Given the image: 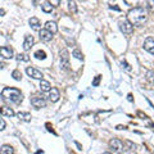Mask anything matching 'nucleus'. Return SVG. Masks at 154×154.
<instances>
[{
  "instance_id": "obj_30",
  "label": "nucleus",
  "mask_w": 154,
  "mask_h": 154,
  "mask_svg": "<svg viewBox=\"0 0 154 154\" xmlns=\"http://www.w3.org/2000/svg\"><path fill=\"white\" fill-rule=\"evenodd\" d=\"M122 64H125V68H126L127 71H131V68H130V66L126 63V62H122Z\"/></svg>"
},
{
  "instance_id": "obj_26",
  "label": "nucleus",
  "mask_w": 154,
  "mask_h": 154,
  "mask_svg": "<svg viewBox=\"0 0 154 154\" xmlns=\"http://www.w3.org/2000/svg\"><path fill=\"white\" fill-rule=\"evenodd\" d=\"M48 3H50L53 7H58L60 4V0H48Z\"/></svg>"
},
{
  "instance_id": "obj_28",
  "label": "nucleus",
  "mask_w": 154,
  "mask_h": 154,
  "mask_svg": "<svg viewBox=\"0 0 154 154\" xmlns=\"http://www.w3.org/2000/svg\"><path fill=\"white\" fill-rule=\"evenodd\" d=\"M99 82H100V76H96V77H95V80L93 81V86H98Z\"/></svg>"
},
{
  "instance_id": "obj_34",
  "label": "nucleus",
  "mask_w": 154,
  "mask_h": 154,
  "mask_svg": "<svg viewBox=\"0 0 154 154\" xmlns=\"http://www.w3.org/2000/svg\"><path fill=\"white\" fill-rule=\"evenodd\" d=\"M103 154H112V153H103Z\"/></svg>"
},
{
  "instance_id": "obj_4",
  "label": "nucleus",
  "mask_w": 154,
  "mask_h": 154,
  "mask_svg": "<svg viewBox=\"0 0 154 154\" xmlns=\"http://www.w3.org/2000/svg\"><path fill=\"white\" fill-rule=\"evenodd\" d=\"M60 66L64 71L69 69V54L66 49H63L60 51Z\"/></svg>"
},
{
  "instance_id": "obj_7",
  "label": "nucleus",
  "mask_w": 154,
  "mask_h": 154,
  "mask_svg": "<svg viewBox=\"0 0 154 154\" xmlns=\"http://www.w3.org/2000/svg\"><path fill=\"white\" fill-rule=\"evenodd\" d=\"M144 49L148 53H150L152 55H154V38L153 37H146L144 41Z\"/></svg>"
},
{
  "instance_id": "obj_22",
  "label": "nucleus",
  "mask_w": 154,
  "mask_h": 154,
  "mask_svg": "<svg viewBox=\"0 0 154 154\" xmlns=\"http://www.w3.org/2000/svg\"><path fill=\"white\" fill-rule=\"evenodd\" d=\"M72 55H73L76 59H79V60H82V59H84V55L81 54V51H80L79 49H75L73 51H72Z\"/></svg>"
},
{
  "instance_id": "obj_15",
  "label": "nucleus",
  "mask_w": 154,
  "mask_h": 154,
  "mask_svg": "<svg viewBox=\"0 0 154 154\" xmlns=\"http://www.w3.org/2000/svg\"><path fill=\"white\" fill-rule=\"evenodd\" d=\"M0 114L7 116V117H13V116H16L14 110L12 108H9V107H2L0 108Z\"/></svg>"
},
{
  "instance_id": "obj_29",
  "label": "nucleus",
  "mask_w": 154,
  "mask_h": 154,
  "mask_svg": "<svg viewBox=\"0 0 154 154\" xmlns=\"http://www.w3.org/2000/svg\"><path fill=\"white\" fill-rule=\"evenodd\" d=\"M4 128H5V121H4L3 118H0V131Z\"/></svg>"
},
{
  "instance_id": "obj_1",
  "label": "nucleus",
  "mask_w": 154,
  "mask_h": 154,
  "mask_svg": "<svg viewBox=\"0 0 154 154\" xmlns=\"http://www.w3.org/2000/svg\"><path fill=\"white\" fill-rule=\"evenodd\" d=\"M127 19L132 23V26H143L148 19V13L141 7H135L130 9L127 14Z\"/></svg>"
},
{
  "instance_id": "obj_14",
  "label": "nucleus",
  "mask_w": 154,
  "mask_h": 154,
  "mask_svg": "<svg viewBox=\"0 0 154 154\" xmlns=\"http://www.w3.org/2000/svg\"><path fill=\"white\" fill-rule=\"evenodd\" d=\"M33 42H35V40H33V37L32 36H26V38H25V42H23V49H25L26 51L27 50H30L31 48H32V45H33Z\"/></svg>"
},
{
  "instance_id": "obj_3",
  "label": "nucleus",
  "mask_w": 154,
  "mask_h": 154,
  "mask_svg": "<svg viewBox=\"0 0 154 154\" xmlns=\"http://www.w3.org/2000/svg\"><path fill=\"white\" fill-rule=\"evenodd\" d=\"M119 30H121L125 35H131L134 31V26L128 19H123V21H119Z\"/></svg>"
},
{
  "instance_id": "obj_16",
  "label": "nucleus",
  "mask_w": 154,
  "mask_h": 154,
  "mask_svg": "<svg viewBox=\"0 0 154 154\" xmlns=\"http://www.w3.org/2000/svg\"><path fill=\"white\" fill-rule=\"evenodd\" d=\"M40 90L42 91V93H49V91L51 90L50 82H48V81H45V80H41L40 81Z\"/></svg>"
},
{
  "instance_id": "obj_5",
  "label": "nucleus",
  "mask_w": 154,
  "mask_h": 154,
  "mask_svg": "<svg viewBox=\"0 0 154 154\" xmlns=\"http://www.w3.org/2000/svg\"><path fill=\"white\" fill-rule=\"evenodd\" d=\"M26 73L30 76V77H32V79H35V80H42V73L38 69H36L35 67H28V68L26 69Z\"/></svg>"
},
{
  "instance_id": "obj_21",
  "label": "nucleus",
  "mask_w": 154,
  "mask_h": 154,
  "mask_svg": "<svg viewBox=\"0 0 154 154\" xmlns=\"http://www.w3.org/2000/svg\"><path fill=\"white\" fill-rule=\"evenodd\" d=\"M68 8L72 13H77V7H76L75 0H68Z\"/></svg>"
},
{
  "instance_id": "obj_10",
  "label": "nucleus",
  "mask_w": 154,
  "mask_h": 154,
  "mask_svg": "<svg viewBox=\"0 0 154 154\" xmlns=\"http://www.w3.org/2000/svg\"><path fill=\"white\" fill-rule=\"evenodd\" d=\"M38 36H40V40L41 41L48 42V41H50L51 38H53V33L49 32L48 30H45V28H42V30L38 31Z\"/></svg>"
},
{
  "instance_id": "obj_23",
  "label": "nucleus",
  "mask_w": 154,
  "mask_h": 154,
  "mask_svg": "<svg viewBox=\"0 0 154 154\" xmlns=\"http://www.w3.org/2000/svg\"><path fill=\"white\" fill-rule=\"evenodd\" d=\"M12 77H13L14 80H17V81H21V79H22V73H21V72H19L18 69H16V71H13Z\"/></svg>"
},
{
  "instance_id": "obj_18",
  "label": "nucleus",
  "mask_w": 154,
  "mask_h": 154,
  "mask_svg": "<svg viewBox=\"0 0 154 154\" xmlns=\"http://www.w3.org/2000/svg\"><path fill=\"white\" fill-rule=\"evenodd\" d=\"M41 9H42V12H45V13H51V11L54 9V7H53L50 3L45 2V3L41 4Z\"/></svg>"
},
{
  "instance_id": "obj_31",
  "label": "nucleus",
  "mask_w": 154,
  "mask_h": 154,
  "mask_svg": "<svg viewBox=\"0 0 154 154\" xmlns=\"http://www.w3.org/2000/svg\"><path fill=\"white\" fill-rule=\"evenodd\" d=\"M4 14H5V11H4V9H0V16H4Z\"/></svg>"
},
{
  "instance_id": "obj_33",
  "label": "nucleus",
  "mask_w": 154,
  "mask_h": 154,
  "mask_svg": "<svg viewBox=\"0 0 154 154\" xmlns=\"http://www.w3.org/2000/svg\"><path fill=\"white\" fill-rule=\"evenodd\" d=\"M127 99L130 100V102H132V95H131V94H130V95L127 96Z\"/></svg>"
},
{
  "instance_id": "obj_19",
  "label": "nucleus",
  "mask_w": 154,
  "mask_h": 154,
  "mask_svg": "<svg viewBox=\"0 0 154 154\" xmlns=\"http://www.w3.org/2000/svg\"><path fill=\"white\" fill-rule=\"evenodd\" d=\"M14 150L11 145H3L0 148V154H13Z\"/></svg>"
},
{
  "instance_id": "obj_12",
  "label": "nucleus",
  "mask_w": 154,
  "mask_h": 154,
  "mask_svg": "<svg viewBox=\"0 0 154 154\" xmlns=\"http://www.w3.org/2000/svg\"><path fill=\"white\" fill-rule=\"evenodd\" d=\"M45 30H48L49 32H51L53 35H54V33L58 32V26H57V23L54 21H48L45 23Z\"/></svg>"
},
{
  "instance_id": "obj_2",
  "label": "nucleus",
  "mask_w": 154,
  "mask_h": 154,
  "mask_svg": "<svg viewBox=\"0 0 154 154\" xmlns=\"http://www.w3.org/2000/svg\"><path fill=\"white\" fill-rule=\"evenodd\" d=\"M2 98L3 100L13 104H19L23 100L22 93L16 88H5L2 91Z\"/></svg>"
},
{
  "instance_id": "obj_27",
  "label": "nucleus",
  "mask_w": 154,
  "mask_h": 154,
  "mask_svg": "<svg viewBox=\"0 0 154 154\" xmlns=\"http://www.w3.org/2000/svg\"><path fill=\"white\" fill-rule=\"evenodd\" d=\"M148 7L150 11L154 12V0H148Z\"/></svg>"
},
{
  "instance_id": "obj_11",
  "label": "nucleus",
  "mask_w": 154,
  "mask_h": 154,
  "mask_svg": "<svg viewBox=\"0 0 154 154\" xmlns=\"http://www.w3.org/2000/svg\"><path fill=\"white\" fill-rule=\"evenodd\" d=\"M59 98H60L59 90H58L57 88H51V90L49 91V99H50V102L57 103L58 100H59Z\"/></svg>"
},
{
  "instance_id": "obj_13",
  "label": "nucleus",
  "mask_w": 154,
  "mask_h": 154,
  "mask_svg": "<svg viewBox=\"0 0 154 154\" xmlns=\"http://www.w3.org/2000/svg\"><path fill=\"white\" fill-rule=\"evenodd\" d=\"M30 26L32 27V30H36V31H40L41 30V23H40V21L36 18V17H32V18H30Z\"/></svg>"
},
{
  "instance_id": "obj_24",
  "label": "nucleus",
  "mask_w": 154,
  "mask_h": 154,
  "mask_svg": "<svg viewBox=\"0 0 154 154\" xmlns=\"http://www.w3.org/2000/svg\"><path fill=\"white\" fill-rule=\"evenodd\" d=\"M17 59H18V62H28L30 60V57L27 54H18Z\"/></svg>"
},
{
  "instance_id": "obj_6",
  "label": "nucleus",
  "mask_w": 154,
  "mask_h": 154,
  "mask_svg": "<svg viewBox=\"0 0 154 154\" xmlns=\"http://www.w3.org/2000/svg\"><path fill=\"white\" fill-rule=\"evenodd\" d=\"M31 104L33 105L35 108H45L46 107V102L44 98H40V96H33L31 99Z\"/></svg>"
},
{
  "instance_id": "obj_32",
  "label": "nucleus",
  "mask_w": 154,
  "mask_h": 154,
  "mask_svg": "<svg viewBox=\"0 0 154 154\" xmlns=\"http://www.w3.org/2000/svg\"><path fill=\"white\" fill-rule=\"evenodd\" d=\"M4 67H5V64H4V63H3V62H0V69H3V68H4Z\"/></svg>"
},
{
  "instance_id": "obj_25",
  "label": "nucleus",
  "mask_w": 154,
  "mask_h": 154,
  "mask_svg": "<svg viewBox=\"0 0 154 154\" xmlns=\"http://www.w3.org/2000/svg\"><path fill=\"white\" fill-rule=\"evenodd\" d=\"M146 80L149 81V82H154V72L153 71H148L146 72Z\"/></svg>"
},
{
  "instance_id": "obj_20",
  "label": "nucleus",
  "mask_w": 154,
  "mask_h": 154,
  "mask_svg": "<svg viewBox=\"0 0 154 154\" xmlns=\"http://www.w3.org/2000/svg\"><path fill=\"white\" fill-rule=\"evenodd\" d=\"M33 57L37 58V59H45V58H46V53L44 50H37L35 54H33Z\"/></svg>"
},
{
  "instance_id": "obj_9",
  "label": "nucleus",
  "mask_w": 154,
  "mask_h": 154,
  "mask_svg": "<svg viewBox=\"0 0 154 154\" xmlns=\"http://www.w3.org/2000/svg\"><path fill=\"white\" fill-rule=\"evenodd\" d=\"M109 146H110V149H113L114 152H121L123 148V144L121 140H118V139H112V140L109 141Z\"/></svg>"
},
{
  "instance_id": "obj_8",
  "label": "nucleus",
  "mask_w": 154,
  "mask_h": 154,
  "mask_svg": "<svg viewBox=\"0 0 154 154\" xmlns=\"http://www.w3.org/2000/svg\"><path fill=\"white\" fill-rule=\"evenodd\" d=\"M0 57L4 58V59H12L13 50L8 46H0Z\"/></svg>"
},
{
  "instance_id": "obj_17",
  "label": "nucleus",
  "mask_w": 154,
  "mask_h": 154,
  "mask_svg": "<svg viewBox=\"0 0 154 154\" xmlns=\"http://www.w3.org/2000/svg\"><path fill=\"white\" fill-rule=\"evenodd\" d=\"M17 117L19 119H22V121H25V122H30L31 121V114L30 113H27V112H19L17 113Z\"/></svg>"
}]
</instances>
